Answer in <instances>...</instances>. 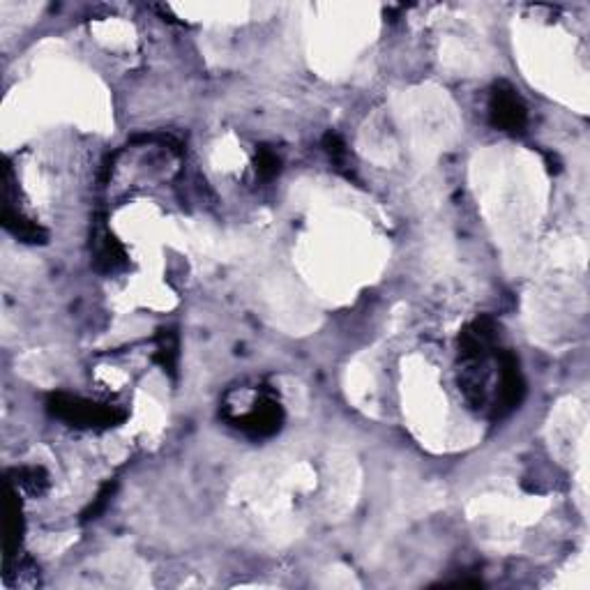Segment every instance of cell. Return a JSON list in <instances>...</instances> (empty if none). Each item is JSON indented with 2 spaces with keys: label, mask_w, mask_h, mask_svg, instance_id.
<instances>
[{
  "label": "cell",
  "mask_w": 590,
  "mask_h": 590,
  "mask_svg": "<svg viewBox=\"0 0 590 590\" xmlns=\"http://www.w3.org/2000/svg\"><path fill=\"white\" fill-rule=\"evenodd\" d=\"M49 411L54 418L67 422V425L74 427H113L118 422L125 420V411H120L118 406L109 404H97L88 402V399L65 395V392H58V395H51L49 399Z\"/></svg>",
  "instance_id": "1"
},
{
  "label": "cell",
  "mask_w": 590,
  "mask_h": 590,
  "mask_svg": "<svg viewBox=\"0 0 590 590\" xmlns=\"http://www.w3.org/2000/svg\"><path fill=\"white\" fill-rule=\"evenodd\" d=\"M489 120L491 125L501 132L521 134L526 130L528 125L526 104L521 102L517 90L508 86V83H496L494 90H491Z\"/></svg>",
  "instance_id": "2"
},
{
  "label": "cell",
  "mask_w": 590,
  "mask_h": 590,
  "mask_svg": "<svg viewBox=\"0 0 590 590\" xmlns=\"http://www.w3.org/2000/svg\"><path fill=\"white\" fill-rule=\"evenodd\" d=\"M498 358V353H496ZM498 392L494 402V418H505L510 415L514 408L524 402L526 397V381L524 374L519 369L517 355L510 351H503L501 358H498Z\"/></svg>",
  "instance_id": "3"
},
{
  "label": "cell",
  "mask_w": 590,
  "mask_h": 590,
  "mask_svg": "<svg viewBox=\"0 0 590 590\" xmlns=\"http://www.w3.org/2000/svg\"><path fill=\"white\" fill-rule=\"evenodd\" d=\"M496 323L489 316H480L468 323L459 335V358L464 365L471 362H487L498 351V332Z\"/></svg>",
  "instance_id": "4"
},
{
  "label": "cell",
  "mask_w": 590,
  "mask_h": 590,
  "mask_svg": "<svg viewBox=\"0 0 590 590\" xmlns=\"http://www.w3.org/2000/svg\"><path fill=\"white\" fill-rule=\"evenodd\" d=\"M231 422L249 436L268 438L272 434H277L279 427H282L284 411L277 399L259 397L247 413L238 415V418H231Z\"/></svg>",
  "instance_id": "5"
},
{
  "label": "cell",
  "mask_w": 590,
  "mask_h": 590,
  "mask_svg": "<svg viewBox=\"0 0 590 590\" xmlns=\"http://www.w3.org/2000/svg\"><path fill=\"white\" fill-rule=\"evenodd\" d=\"M127 266V254L113 233L102 229L95 233V268L100 272H116Z\"/></svg>",
  "instance_id": "6"
},
{
  "label": "cell",
  "mask_w": 590,
  "mask_h": 590,
  "mask_svg": "<svg viewBox=\"0 0 590 590\" xmlns=\"http://www.w3.org/2000/svg\"><path fill=\"white\" fill-rule=\"evenodd\" d=\"M178 358H180V353H178V335L173 330H162L160 335H157L155 360L160 362L164 372L176 374Z\"/></svg>",
  "instance_id": "7"
},
{
  "label": "cell",
  "mask_w": 590,
  "mask_h": 590,
  "mask_svg": "<svg viewBox=\"0 0 590 590\" xmlns=\"http://www.w3.org/2000/svg\"><path fill=\"white\" fill-rule=\"evenodd\" d=\"M323 148H325V153H328V157L332 160V164H335L339 171H344L346 176H351V171H349V150H346V143H344L342 136H339L337 132H328L323 136Z\"/></svg>",
  "instance_id": "8"
},
{
  "label": "cell",
  "mask_w": 590,
  "mask_h": 590,
  "mask_svg": "<svg viewBox=\"0 0 590 590\" xmlns=\"http://www.w3.org/2000/svg\"><path fill=\"white\" fill-rule=\"evenodd\" d=\"M19 487L26 489L28 494H42L49 487L47 473L42 468H24V471H19Z\"/></svg>",
  "instance_id": "9"
},
{
  "label": "cell",
  "mask_w": 590,
  "mask_h": 590,
  "mask_svg": "<svg viewBox=\"0 0 590 590\" xmlns=\"http://www.w3.org/2000/svg\"><path fill=\"white\" fill-rule=\"evenodd\" d=\"M279 169H282V160L270 148H261L259 155H256V173H259V178L272 180Z\"/></svg>",
  "instance_id": "10"
}]
</instances>
